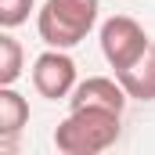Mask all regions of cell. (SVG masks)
Listing matches in <instances>:
<instances>
[{"label": "cell", "mask_w": 155, "mask_h": 155, "mask_svg": "<svg viewBox=\"0 0 155 155\" xmlns=\"http://www.w3.org/2000/svg\"><path fill=\"white\" fill-rule=\"evenodd\" d=\"M123 112L108 108H69V116L54 130V148L61 155H97L119 141Z\"/></svg>", "instance_id": "cell-1"}, {"label": "cell", "mask_w": 155, "mask_h": 155, "mask_svg": "<svg viewBox=\"0 0 155 155\" xmlns=\"http://www.w3.org/2000/svg\"><path fill=\"white\" fill-rule=\"evenodd\" d=\"M97 0H43L36 11V33L47 47H76L90 36V29L97 25Z\"/></svg>", "instance_id": "cell-2"}, {"label": "cell", "mask_w": 155, "mask_h": 155, "mask_svg": "<svg viewBox=\"0 0 155 155\" xmlns=\"http://www.w3.org/2000/svg\"><path fill=\"white\" fill-rule=\"evenodd\" d=\"M148 47H152V40H148L144 25H141L137 18H130V15H112V18L101 22V54H105V61H108L116 72L130 69Z\"/></svg>", "instance_id": "cell-3"}, {"label": "cell", "mask_w": 155, "mask_h": 155, "mask_svg": "<svg viewBox=\"0 0 155 155\" xmlns=\"http://www.w3.org/2000/svg\"><path fill=\"white\" fill-rule=\"evenodd\" d=\"M33 87L47 101H69V94L76 90V61L61 47L43 51L33 61Z\"/></svg>", "instance_id": "cell-4"}, {"label": "cell", "mask_w": 155, "mask_h": 155, "mask_svg": "<svg viewBox=\"0 0 155 155\" xmlns=\"http://www.w3.org/2000/svg\"><path fill=\"white\" fill-rule=\"evenodd\" d=\"M130 101V94L123 90L119 76H87L76 83V90L69 94V108H108V112H123Z\"/></svg>", "instance_id": "cell-5"}, {"label": "cell", "mask_w": 155, "mask_h": 155, "mask_svg": "<svg viewBox=\"0 0 155 155\" xmlns=\"http://www.w3.org/2000/svg\"><path fill=\"white\" fill-rule=\"evenodd\" d=\"M116 76H119V83H123V90L130 94V101H155V43L130 65V69H123Z\"/></svg>", "instance_id": "cell-6"}, {"label": "cell", "mask_w": 155, "mask_h": 155, "mask_svg": "<svg viewBox=\"0 0 155 155\" xmlns=\"http://www.w3.org/2000/svg\"><path fill=\"white\" fill-rule=\"evenodd\" d=\"M29 123V101L15 87H0V141H11Z\"/></svg>", "instance_id": "cell-7"}, {"label": "cell", "mask_w": 155, "mask_h": 155, "mask_svg": "<svg viewBox=\"0 0 155 155\" xmlns=\"http://www.w3.org/2000/svg\"><path fill=\"white\" fill-rule=\"evenodd\" d=\"M22 61H25L22 43L11 33H4L0 36V87H15V79L22 76Z\"/></svg>", "instance_id": "cell-8"}, {"label": "cell", "mask_w": 155, "mask_h": 155, "mask_svg": "<svg viewBox=\"0 0 155 155\" xmlns=\"http://www.w3.org/2000/svg\"><path fill=\"white\" fill-rule=\"evenodd\" d=\"M33 11H36V0H0V25L15 29V25L29 22Z\"/></svg>", "instance_id": "cell-9"}]
</instances>
